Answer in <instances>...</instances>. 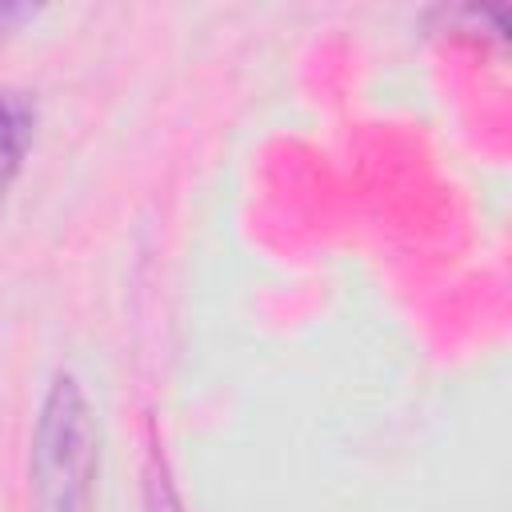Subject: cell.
Instances as JSON below:
<instances>
[{
    "label": "cell",
    "instance_id": "obj_1",
    "mask_svg": "<svg viewBox=\"0 0 512 512\" xmlns=\"http://www.w3.org/2000/svg\"><path fill=\"white\" fill-rule=\"evenodd\" d=\"M32 496L40 512H84L96 480V424L76 376L60 372L32 432Z\"/></svg>",
    "mask_w": 512,
    "mask_h": 512
},
{
    "label": "cell",
    "instance_id": "obj_3",
    "mask_svg": "<svg viewBox=\"0 0 512 512\" xmlns=\"http://www.w3.org/2000/svg\"><path fill=\"white\" fill-rule=\"evenodd\" d=\"M32 16H36V8H28V4H0V36H8L12 28H20Z\"/></svg>",
    "mask_w": 512,
    "mask_h": 512
},
{
    "label": "cell",
    "instance_id": "obj_2",
    "mask_svg": "<svg viewBox=\"0 0 512 512\" xmlns=\"http://www.w3.org/2000/svg\"><path fill=\"white\" fill-rule=\"evenodd\" d=\"M36 136V100L24 88H0V208Z\"/></svg>",
    "mask_w": 512,
    "mask_h": 512
}]
</instances>
